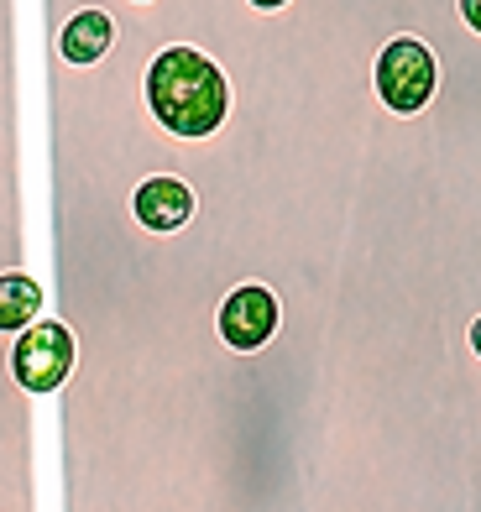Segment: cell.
I'll return each mask as SVG.
<instances>
[{
  "label": "cell",
  "instance_id": "cell-5",
  "mask_svg": "<svg viewBox=\"0 0 481 512\" xmlns=\"http://www.w3.org/2000/svg\"><path fill=\"white\" fill-rule=\"evenodd\" d=\"M126 209L147 236H178L194 220V189L173 173H147V178H136Z\"/></svg>",
  "mask_w": 481,
  "mask_h": 512
},
{
  "label": "cell",
  "instance_id": "cell-9",
  "mask_svg": "<svg viewBox=\"0 0 481 512\" xmlns=\"http://www.w3.org/2000/svg\"><path fill=\"white\" fill-rule=\"evenodd\" d=\"M466 345H471V356L481 361V314H476V319L466 324Z\"/></svg>",
  "mask_w": 481,
  "mask_h": 512
},
{
  "label": "cell",
  "instance_id": "cell-4",
  "mask_svg": "<svg viewBox=\"0 0 481 512\" xmlns=\"http://www.w3.org/2000/svg\"><path fill=\"white\" fill-rule=\"evenodd\" d=\"M278 298H272L267 283H257V277H241L236 288H225V298L215 304V335L225 351L236 356H251L262 351V345L278 335Z\"/></svg>",
  "mask_w": 481,
  "mask_h": 512
},
{
  "label": "cell",
  "instance_id": "cell-8",
  "mask_svg": "<svg viewBox=\"0 0 481 512\" xmlns=\"http://www.w3.org/2000/svg\"><path fill=\"white\" fill-rule=\"evenodd\" d=\"M455 11H461L466 32H471V37H481V0H455Z\"/></svg>",
  "mask_w": 481,
  "mask_h": 512
},
{
  "label": "cell",
  "instance_id": "cell-7",
  "mask_svg": "<svg viewBox=\"0 0 481 512\" xmlns=\"http://www.w3.org/2000/svg\"><path fill=\"white\" fill-rule=\"evenodd\" d=\"M42 314H48V283H42L37 272H27V267L0 272V335L16 340Z\"/></svg>",
  "mask_w": 481,
  "mask_h": 512
},
{
  "label": "cell",
  "instance_id": "cell-6",
  "mask_svg": "<svg viewBox=\"0 0 481 512\" xmlns=\"http://www.w3.org/2000/svg\"><path fill=\"white\" fill-rule=\"evenodd\" d=\"M116 48V16L110 6H68L58 32H53V53L63 68H95Z\"/></svg>",
  "mask_w": 481,
  "mask_h": 512
},
{
  "label": "cell",
  "instance_id": "cell-3",
  "mask_svg": "<svg viewBox=\"0 0 481 512\" xmlns=\"http://www.w3.org/2000/svg\"><path fill=\"white\" fill-rule=\"evenodd\" d=\"M434 79H440V68H434V53L424 48L419 37H393L382 42V53L372 63V95L387 115H419L429 100H434Z\"/></svg>",
  "mask_w": 481,
  "mask_h": 512
},
{
  "label": "cell",
  "instance_id": "cell-1",
  "mask_svg": "<svg viewBox=\"0 0 481 512\" xmlns=\"http://www.w3.org/2000/svg\"><path fill=\"white\" fill-rule=\"evenodd\" d=\"M142 105L173 142H210L231 115V84L199 48L168 42L142 68Z\"/></svg>",
  "mask_w": 481,
  "mask_h": 512
},
{
  "label": "cell",
  "instance_id": "cell-2",
  "mask_svg": "<svg viewBox=\"0 0 481 512\" xmlns=\"http://www.w3.org/2000/svg\"><path fill=\"white\" fill-rule=\"evenodd\" d=\"M74 361H79V345L74 335H68V324L53 319V314H42L37 324H27L16 340H11V382L27 392V398L37 403H48L63 392V382L74 377Z\"/></svg>",
  "mask_w": 481,
  "mask_h": 512
}]
</instances>
